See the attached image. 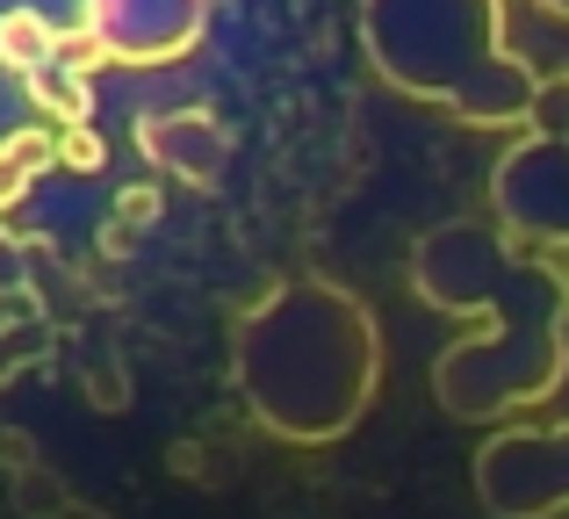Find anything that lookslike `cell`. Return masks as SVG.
Here are the masks:
<instances>
[{
  "label": "cell",
  "instance_id": "cell-9",
  "mask_svg": "<svg viewBox=\"0 0 569 519\" xmlns=\"http://www.w3.org/2000/svg\"><path fill=\"white\" fill-rule=\"evenodd\" d=\"M51 159H58V144L43 138V130H22V138L0 144V210L29 196V181H37V173L51 167Z\"/></svg>",
  "mask_w": 569,
  "mask_h": 519
},
{
  "label": "cell",
  "instance_id": "cell-16",
  "mask_svg": "<svg viewBox=\"0 0 569 519\" xmlns=\"http://www.w3.org/2000/svg\"><path fill=\"white\" fill-rule=\"evenodd\" d=\"M51 519H109V512H101V506H80V498H66V506H58Z\"/></svg>",
  "mask_w": 569,
  "mask_h": 519
},
{
  "label": "cell",
  "instance_id": "cell-7",
  "mask_svg": "<svg viewBox=\"0 0 569 519\" xmlns=\"http://www.w3.org/2000/svg\"><path fill=\"white\" fill-rule=\"evenodd\" d=\"M138 152L152 159L159 173H181L194 188H217L223 159H231V130L217 123L209 109H167L138 123Z\"/></svg>",
  "mask_w": 569,
  "mask_h": 519
},
{
  "label": "cell",
  "instance_id": "cell-1",
  "mask_svg": "<svg viewBox=\"0 0 569 519\" xmlns=\"http://www.w3.org/2000/svg\"><path fill=\"white\" fill-rule=\"evenodd\" d=\"M403 275H411V296L426 310L469 318L461 339H447L426 368L432 405L455 426H505L562 397L569 382L562 260L505 239L483 217H455V224L418 231Z\"/></svg>",
  "mask_w": 569,
  "mask_h": 519
},
{
  "label": "cell",
  "instance_id": "cell-14",
  "mask_svg": "<svg viewBox=\"0 0 569 519\" xmlns=\"http://www.w3.org/2000/svg\"><path fill=\"white\" fill-rule=\"evenodd\" d=\"M14 289H22V246L0 231V296H14Z\"/></svg>",
  "mask_w": 569,
  "mask_h": 519
},
{
  "label": "cell",
  "instance_id": "cell-15",
  "mask_svg": "<svg viewBox=\"0 0 569 519\" xmlns=\"http://www.w3.org/2000/svg\"><path fill=\"white\" fill-rule=\"evenodd\" d=\"M29 361V347H22V332H14V325H0V382L14 376V368Z\"/></svg>",
  "mask_w": 569,
  "mask_h": 519
},
{
  "label": "cell",
  "instance_id": "cell-5",
  "mask_svg": "<svg viewBox=\"0 0 569 519\" xmlns=\"http://www.w3.org/2000/svg\"><path fill=\"white\" fill-rule=\"evenodd\" d=\"M490 224L533 253H569V138L527 130L490 167Z\"/></svg>",
  "mask_w": 569,
  "mask_h": 519
},
{
  "label": "cell",
  "instance_id": "cell-17",
  "mask_svg": "<svg viewBox=\"0 0 569 519\" xmlns=\"http://www.w3.org/2000/svg\"><path fill=\"white\" fill-rule=\"evenodd\" d=\"M541 14H556V22H569V0H533Z\"/></svg>",
  "mask_w": 569,
  "mask_h": 519
},
{
  "label": "cell",
  "instance_id": "cell-12",
  "mask_svg": "<svg viewBox=\"0 0 569 519\" xmlns=\"http://www.w3.org/2000/svg\"><path fill=\"white\" fill-rule=\"evenodd\" d=\"M101 159H109V144H101L87 123H66V138H58V167H80V173H94Z\"/></svg>",
  "mask_w": 569,
  "mask_h": 519
},
{
  "label": "cell",
  "instance_id": "cell-11",
  "mask_svg": "<svg viewBox=\"0 0 569 519\" xmlns=\"http://www.w3.org/2000/svg\"><path fill=\"white\" fill-rule=\"evenodd\" d=\"M14 469H22V477H14V498H22V512H37V519H51L58 506H66V483H58L51 477V469H43V462H14Z\"/></svg>",
  "mask_w": 569,
  "mask_h": 519
},
{
  "label": "cell",
  "instance_id": "cell-18",
  "mask_svg": "<svg viewBox=\"0 0 569 519\" xmlns=\"http://www.w3.org/2000/svg\"><path fill=\"white\" fill-rule=\"evenodd\" d=\"M562 303H569V260H562Z\"/></svg>",
  "mask_w": 569,
  "mask_h": 519
},
{
  "label": "cell",
  "instance_id": "cell-10",
  "mask_svg": "<svg viewBox=\"0 0 569 519\" xmlns=\"http://www.w3.org/2000/svg\"><path fill=\"white\" fill-rule=\"evenodd\" d=\"M527 130L569 138V72H541V87H533V109H527Z\"/></svg>",
  "mask_w": 569,
  "mask_h": 519
},
{
  "label": "cell",
  "instance_id": "cell-13",
  "mask_svg": "<svg viewBox=\"0 0 569 519\" xmlns=\"http://www.w3.org/2000/svg\"><path fill=\"white\" fill-rule=\"evenodd\" d=\"M116 217H123V224H152L159 217V188H130V196L116 202Z\"/></svg>",
  "mask_w": 569,
  "mask_h": 519
},
{
  "label": "cell",
  "instance_id": "cell-4",
  "mask_svg": "<svg viewBox=\"0 0 569 519\" xmlns=\"http://www.w3.org/2000/svg\"><path fill=\"white\" fill-rule=\"evenodd\" d=\"M476 506L490 519H562L569 512V419L490 426L476 448Z\"/></svg>",
  "mask_w": 569,
  "mask_h": 519
},
{
  "label": "cell",
  "instance_id": "cell-8",
  "mask_svg": "<svg viewBox=\"0 0 569 519\" xmlns=\"http://www.w3.org/2000/svg\"><path fill=\"white\" fill-rule=\"evenodd\" d=\"M58 51H66V43H58V29L43 22L37 8H8L0 14V66L8 72H43Z\"/></svg>",
  "mask_w": 569,
  "mask_h": 519
},
{
  "label": "cell",
  "instance_id": "cell-3",
  "mask_svg": "<svg viewBox=\"0 0 569 519\" xmlns=\"http://www.w3.org/2000/svg\"><path fill=\"white\" fill-rule=\"evenodd\" d=\"M361 43L389 94L469 130H527L541 72L505 37V0H361Z\"/></svg>",
  "mask_w": 569,
  "mask_h": 519
},
{
  "label": "cell",
  "instance_id": "cell-6",
  "mask_svg": "<svg viewBox=\"0 0 569 519\" xmlns=\"http://www.w3.org/2000/svg\"><path fill=\"white\" fill-rule=\"evenodd\" d=\"M87 43L123 66H173L202 43V0H87Z\"/></svg>",
  "mask_w": 569,
  "mask_h": 519
},
{
  "label": "cell",
  "instance_id": "cell-2",
  "mask_svg": "<svg viewBox=\"0 0 569 519\" xmlns=\"http://www.w3.org/2000/svg\"><path fill=\"white\" fill-rule=\"evenodd\" d=\"M382 325L325 275L274 281L231 318V376L260 433L289 448H339L382 397Z\"/></svg>",
  "mask_w": 569,
  "mask_h": 519
}]
</instances>
